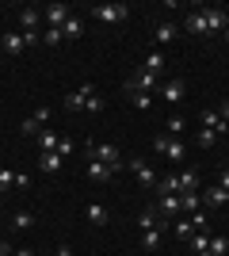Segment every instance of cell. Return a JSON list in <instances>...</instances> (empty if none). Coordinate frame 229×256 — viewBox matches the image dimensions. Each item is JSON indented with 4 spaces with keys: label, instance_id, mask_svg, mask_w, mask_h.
<instances>
[{
    "label": "cell",
    "instance_id": "obj_3",
    "mask_svg": "<svg viewBox=\"0 0 229 256\" xmlns=\"http://www.w3.org/2000/svg\"><path fill=\"white\" fill-rule=\"evenodd\" d=\"M88 12H92V20H99V23H122L130 16L126 4H96V8H88Z\"/></svg>",
    "mask_w": 229,
    "mask_h": 256
},
{
    "label": "cell",
    "instance_id": "obj_2",
    "mask_svg": "<svg viewBox=\"0 0 229 256\" xmlns=\"http://www.w3.org/2000/svg\"><path fill=\"white\" fill-rule=\"evenodd\" d=\"M88 160H103V164H111L115 172H122V168H126V164H122L119 146H92V142H88Z\"/></svg>",
    "mask_w": 229,
    "mask_h": 256
},
{
    "label": "cell",
    "instance_id": "obj_16",
    "mask_svg": "<svg viewBox=\"0 0 229 256\" xmlns=\"http://www.w3.org/2000/svg\"><path fill=\"white\" fill-rule=\"evenodd\" d=\"M84 218H88L92 226H107V222H111V214H107V206H103V203H88V206H84Z\"/></svg>",
    "mask_w": 229,
    "mask_h": 256
},
{
    "label": "cell",
    "instance_id": "obj_17",
    "mask_svg": "<svg viewBox=\"0 0 229 256\" xmlns=\"http://www.w3.org/2000/svg\"><path fill=\"white\" fill-rule=\"evenodd\" d=\"M164 65H168V62H164V54L161 50H149V54H145V62H142V69H145V73L164 76Z\"/></svg>",
    "mask_w": 229,
    "mask_h": 256
},
{
    "label": "cell",
    "instance_id": "obj_1",
    "mask_svg": "<svg viewBox=\"0 0 229 256\" xmlns=\"http://www.w3.org/2000/svg\"><path fill=\"white\" fill-rule=\"evenodd\" d=\"M153 150L161 153V157H168L172 164H180V160L187 157V146L180 138H168V134H157V138H153Z\"/></svg>",
    "mask_w": 229,
    "mask_h": 256
},
{
    "label": "cell",
    "instance_id": "obj_37",
    "mask_svg": "<svg viewBox=\"0 0 229 256\" xmlns=\"http://www.w3.org/2000/svg\"><path fill=\"white\" fill-rule=\"evenodd\" d=\"M184 126H187V122H184L180 115H172V118H168V134H176V138L184 134Z\"/></svg>",
    "mask_w": 229,
    "mask_h": 256
},
{
    "label": "cell",
    "instance_id": "obj_43",
    "mask_svg": "<svg viewBox=\"0 0 229 256\" xmlns=\"http://www.w3.org/2000/svg\"><path fill=\"white\" fill-rule=\"evenodd\" d=\"M57 256H73V248H69V245H57Z\"/></svg>",
    "mask_w": 229,
    "mask_h": 256
},
{
    "label": "cell",
    "instance_id": "obj_7",
    "mask_svg": "<svg viewBox=\"0 0 229 256\" xmlns=\"http://www.w3.org/2000/svg\"><path fill=\"white\" fill-rule=\"evenodd\" d=\"M207 34H226L229 31V12L226 8H207Z\"/></svg>",
    "mask_w": 229,
    "mask_h": 256
},
{
    "label": "cell",
    "instance_id": "obj_30",
    "mask_svg": "<svg viewBox=\"0 0 229 256\" xmlns=\"http://www.w3.org/2000/svg\"><path fill=\"white\" fill-rule=\"evenodd\" d=\"M80 31H84V23L76 20V16H69L65 27H61V34H65V38H80Z\"/></svg>",
    "mask_w": 229,
    "mask_h": 256
},
{
    "label": "cell",
    "instance_id": "obj_31",
    "mask_svg": "<svg viewBox=\"0 0 229 256\" xmlns=\"http://www.w3.org/2000/svg\"><path fill=\"white\" fill-rule=\"evenodd\" d=\"M207 256H229V241H226V237H210Z\"/></svg>",
    "mask_w": 229,
    "mask_h": 256
},
{
    "label": "cell",
    "instance_id": "obj_13",
    "mask_svg": "<svg viewBox=\"0 0 229 256\" xmlns=\"http://www.w3.org/2000/svg\"><path fill=\"white\" fill-rule=\"evenodd\" d=\"M157 210H161V218L176 222V218H180V195H161V199H157Z\"/></svg>",
    "mask_w": 229,
    "mask_h": 256
},
{
    "label": "cell",
    "instance_id": "obj_14",
    "mask_svg": "<svg viewBox=\"0 0 229 256\" xmlns=\"http://www.w3.org/2000/svg\"><path fill=\"white\" fill-rule=\"evenodd\" d=\"M34 142H38V153H57V142H61V134H54V130L46 126L34 134Z\"/></svg>",
    "mask_w": 229,
    "mask_h": 256
},
{
    "label": "cell",
    "instance_id": "obj_36",
    "mask_svg": "<svg viewBox=\"0 0 229 256\" xmlns=\"http://www.w3.org/2000/svg\"><path fill=\"white\" fill-rule=\"evenodd\" d=\"M11 188H15V172H11V168H0V195L11 192Z\"/></svg>",
    "mask_w": 229,
    "mask_h": 256
},
{
    "label": "cell",
    "instance_id": "obj_28",
    "mask_svg": "<svg viewBox=\"0 0 229 256\" xmlns=\"http://www.w3.org/2000/svg\"><path fill=\"white\" fill-rule=\"evenodd\" d=\"M31 226H34V214H31V210L11 214V230H31Z\"/></svg>",
    "mask_w": 229,
    "mask_h": 256
},
{
    "label": "cell",
    "instance_id": "obj_21",
    "mask_svg": "<svg viewBox=\"0 0 229 256\" xmlns=\"http://www.w3.org/2000/svg\"><path fill=\"white\" fill-rule=\"evenodd\" d=\"M19 23H23V31H38V23H42V8H23L19 12Z\"/></svg>",
    "mask_w": 229,
    "mask_h": 256
},
{
    "label": "cell",
    "instance_id": "obj_34",
    "mask_svg": "<svg viewBox=\"0 0 229 256\" xmlns=\"http://www.w3.org/2000/svg\"><path fill=\"white\" fill-rule=\"evenodd\" d=\"M19 130H23V134H38V130H46V126H42V118H38V115H27Z\"/></svg>",
    "mask_w": 229,
    "mask_h": 256
},
{
    "label": "cell",
    "instance_id": "obj_6",
    "mask_svg": "<svg viewBox=\"0 0 229 256\" xmlns=\"http://www.w3.org/2000/svg\"><path fill=\"white\" fill-rule=\"evenodd\" d=\"M126 168H130V176L142 184V188H157V172H153L142 157H130V160H126Z\"/></svg>",
    "mask_w": 229,
    "mask_h": 256
},
{
    "label": "cell",
    "instance_id": "obj_27",
    "mask_svg": "<svg viewBox=\"0 0 229 256\" xmlns=\"http://www.w3.org/2000/svg\"><path fill=\"white\" fill-rule=\"evenodd\" d=\"M191 248H195L199 256H207V248H210V234H207V230H199V234H191Z\"/></svg>",
    "mask_w": 229,
    "mask_h": 256
},
{
    "label": "cell",
    "instance_id": "obj_45",
    "mask_svg": "<svg viewBox=\"0 0 229 256\" xmlns=\"http://www.w3.org/2000/svg\"><path fill=\"white\" fill-rule=\"evenodd\" d=\"M15 256H34V252H31V248H19V252H15Z\"/></svg>",
    "mask_w": 229,
    "mask_h": 256
},
{
    "label": "cell",
    "instance_id": "obj_33",
    "mask_svg": "<svg viewBox=\"0 0 229 256\" xmlns=\"http://www.w3.org/2000/svg\"><path fill=\"white\" fill-rule=\"evenodd\" d=\"M172 230H176V237H191V234H195L191 218H176V222H172Z\"/></svg>",
    "mask_w": 229,
    "mask_h": 256
},
{
    "label": "cell",
    "instance_id": "obj_11",
    "mask_svg": "<svg viewBox=\"0 0 229 256\" xmlns=\"http://www.w3.org/2000/svg\"><path fill=\"white\" fill-rule=\"evenodd\" d=\"M69 16H73V8H69V4H50V8H42V20L50 23V27H65Z\"/></svg>",
    "mask_w": 229,
    "mask_h": 256
},
{
    "label": "cell",
    "instance_id": "obj_32",
    "mask_svg": "<svg viewBox=\"0 0 229 256\" xmlns=\"http://www.w3.org/2000/svg\"><path fill=\"white\" fill-rule=\"evenodd\" d=\"M195 146H203V150H210V146H218V134L203 126V130H199V134H195Z\"/></svg>",
    "mask_w": 229,
    "mask_h": 256
},
{
    "label": "cell",
    "instance_id": "obj_26",
    "mask_svg": "<svg viewBox=\"0 0 229 256\" xmlns=\"http://www.w3.org/2000/svg\"><path fill=\"white\" fill-rule=\"evenodd\" d=\"M184 27H187L191 34H207V16H203V12H191Z\"/></svg>",
    "mask_w": 229,
    "mask_h": 256
},
{
    "label": "cell",
    "instance_id": "obj_42",
    "mask_svg": "<svg viewBox=\"0 0 229 256\" xmlns=\"http://www.w3.org/2000/svg\"><path fill=\"white\" fill-rule=\"evenodd\" d=\"M218 188H222V192H229V168H226V172L218 176Z\"/></svg>",
    "mask_w": 229,
    "mask_h": 256
},
{
    "label": "cell",
    "instance_id": "obj_41",
    "mask_svg": "<svg viewBox=\"0 0 229 256\" xmlns=\"http://www.w3.org/2000/svg\"><path fill=\"white\" fill-rule=\"evenodd\" d=\"M15 188H31V176H27V172H15Z\"/></svg>",
    "mask_w": 229,
    "mask_h": 256
},
{
    "label": "cell",
    "instance_id": "obj_12",
    "mask_svg": "<svg viewBox=\"0 0 229 256\" xmlns=\"http://www.w3.org/2000/svg\"><path fill=\"white\" fill-rule=\"evenodd\" d=\"M203 195V203H207V210H218V206H229V192H222L218 184H210L207 192H199Z\"/></svg>",
    "mask_w": 229,
    "mask_h": 256
},
{
    "label": "cell",
    "instance_id": "obj_24",
    "mask_svg": "<svg viewBox=\"0 0 229 256\" xmlns=\"http://www.w3.org/2000/svg\"><path fill=\"white\" fill-rule=\"evenodd\" d=\"M153 192H157V195H180V180H176V172H172V176H161Z\"/></svg>",
    "mask_w": 229,
    "mask_h": 256
},
{
    "label": "cell",
    "instance_id": "obj_23",
    "mask_svg": "<svg viewBox=\"0 0 229 256\" xmlns=\"http://www.w3.org/2000/svg\"><path fill=\"white\" fill-rule=\"evenodd\" d=\"M176 180H180V192H199V172H195V168L176 172Z\"/></svg>",
    "mask_w": 229,
    "mask_h": 256
},
{
    "label": "cell",
    "instance_id": "obj_4",
    "mask_svg": "<svg viewBox=\"0 0 229 256\" xmlns=\"http://www.w3.org/2000/svg\"><path fill=\"white\" fill-rule=\"evenodd\" d=\"M161 80H164V76L138 69V73H134L130 80H126V92H130V96H134V92H149V96H153V88H161Z\"/></svg>",
    "mask_w": 229,
    "mask_h": 256
},
{
    "label": "cell",
    "instance_id": "obj_38",
    "mask_svg": "<svg viewBox=\"0 0 229 256\" xmlns=\"http://www.w3.org/2000/svg\"><path fill=\"white\" fill-rule=\"evenodd\" d=\"M84 111H88V115H99V111H103V96H92L84 104Z\"/></svg>",
    "mask_w": 229,
    "mask_h": 256
},
{
    "label": "cell",
    "instance_id": "obj_39",
    "mask_svg": "<svg viewBox=\"0 0 229 256\" xmlns=\"http://www.w3.org/2000/svg\"><path fill=\"white\" fill-rule=\"evenodd\" d=\"M34 42H42V34L38 31H23V46H34Z\"/></svg>",
    "mask_w": 229,
    "mask_h": 256
},
{
    "label": "cell",
    "instance_id": "obj_20",
    "mask_svg": "<svg viewBox=\"0 0 229 256\" xmlns=\"http://www.w3.org/2000/svg\"><path fill=\"white\" fill-rule=\"evenodd\" d=\"M65 157L61 153H38V172H61Z\"/></svg>",
    "mask_w": 229,
    "mask_h": 256
},
{
    "label": "cell",
    "instance_id": "obj_25",
    "mask_svg": "<svg viewBox=\"0 0 229 256\" xmlns=\"http://www.w3.org/2000/svg\"><path fill=\"white\" fill-rule=\"evenodd\" d=\"M4 50H8L11 58L27 50V46H23V31H11V34H4Z\"/></svg>",
    "mask_w": 229,
    "mask_h": 256
},
{
    "label": "cell",
    "instance_id": "obj_40",
    "mask_svg": "<svg viewBox=\"0 0 229 256\" xmlns=\"http://www.w3.org/2000/svg\"><path fill=\"white\" fill-rule=\"evenodd\" d=\"M57 153H61V157H69V153H73V138H61V142H57Z\"/></svg>",
    "mask_w": 229,
    "mask_h": 256
},
{
    "label": "cell",
    "instance_id": "obj_22",
    "mask_svg": "<svg viewBox=\"0 0 229 256\" xmlns=\"http://www.w3.org/2000/svg\"><path fill=\"white\" fill-rule=\"evenodd\" d=\"M164 241V230H142V248L145 252H157Z\"/></svg>",
    "mask_w": 229,
    "mask_h": 256
},
{
    "label": "cell",
    "instance_id": "obj_35",
    "mask_svg": "<svg viewBox=\"0 0 229 256\" xmlns=\"http://www.w3.org/2000/svg\"><path fill=\"white\" fill-rule=\"evenodd\" d=\"M130 104L138 107V111H149V107H153V96H149V92H134Z\"/></svg>",
    "mask_w": 229,
    "mask_h": 256
},
{
    "label": "cell",
    "instance_id": "obj_18",
    "mask_svg": "<svg viewBox=\"0 0 229 256\" xmlns=\"http://www.w3.org/2000/svg\"><path fill=\"white\" fill-rule=\"evenodd\" d=\"M203 210V195L199 192H180V214H195Z\"/></svg>",
    "mask_w": 229,
    "mask_h": 256
},
{
    "label": "cell",
    "instance_id": "obj_5",
    "mask_svg": "<svg viewBox=\"0 0 229 256\" xmlns=\"http://www.w3.org/2000/svg\"><path fill=\"white\" fill-rule=\"evenodd\" d=\"M157 92H161V100H164V104H180V100L187 96V84L180 80V76H164Z\"/></svg>",
    "mask_w": 229,
    "mask_h": 256
},
{
    "label": "cell",
    "instance_id": "obj_44",
    "mask_svg": "<svg viewBox=\"0 0 229 256\" xmlns=\"http://www.w3.org/2000/svg\"><path fill=\"white\" fill-rule=\"evenodd\" d=\"M11 252V248H8V241H0V256H8Z\"/></svg>",
    "mask_w": 229,
    "mask_h": 256
},
{
    "label": "cell",
    "instance_id": "obj_29",
    "mask_svg": "<svg viewBox=\"0 0 229 256\" xmlns=\"http://www.w3.org/2000/svg\"><path fill=\"white\" fill-rule=\"evenodd\" d=\"M61 42H65L61 27H46V31H42V46H61Z\"/></svg>",
    "mask_w": 229,
    "mask_h": 256
},
{
    "label": "cell",
    "instance_id": "obj_46",
    "mask_svg": "<svg viewBox=\"0 0 229 256\" xmlns=\"http://www.w3.org/2000/svg\"><path fill=\"white\" fill-rule=\"evenodd\" d=\"M222 38H226V46H229V31H226V34H222Z\"/></svg>",
    "mask_w": 229,
    "mask_h": 256
},
{
    "label": "cell",
    "instance_id": "obj_47",
    "mask_svg": "<svg viewBox=\"0 0 229 256\" xmlns=\"http://www.w3.org/2000/svg\"><path fill=\"white\" fill-rule=\"evenodd\" d=\"M0 50H4V34H0Z\"/></svg>",
    "mask_w": 229,
    "mask_h": 256
},
{
    "label": "cell",
    "instance_id": "obj_19",
    "mask_svg": "<svg viewBox=\"0 0 229 256\" xmlns=\"http://www.w3.org/2000/svg\"><path fill=\"white\" fill-rule=\"evenodd\" d=\"M153 42L157 46H168V42H176V23H157V31H153Z\"/></svg>",
    "mask_w": 229,
    "mask_h": 256
},
{
    "label": "cell",
    "instance_id": "obj_15",
    "mask_svg": "<svg viewBox=\"0 0 229 256\" xmlns=\"http://www.w3.org/2000/svg\"><path fill=\"white\" fill-rule=\"evenodd\" d=\"M203 126L214 130V134H229V122L218 115V111H214V107H207V111H203Z\"/></svg>",
    "mask_w": 229,
    "mask_h": 256
},
{
    "label": "cell",
    "instance_id": "obj_9",
    "mask_svg": "<svg viewBox=\"0 0 229 256\" xmlns=\"http://www.w3.org/2000/svg\"><path fill=\"white\" fill-rule=\"evenodd\" d=\"M138 226H142V230H168V218H161V210H157V206H145L142 214H138Z\"/></svg>",
    "mask_w": 229,
    "mask_h": 256
},
{
    "label": "cell",
    "instance_id": "obj_8",
    "mask_svg": "<svg viewBox=\"0 0 229 256\" xmlns=\"http://www.w3.org/2000/svg\"><path fill=\"white\" fill-rule=\"evenodd\" d=\"M92 96H96V88L84 84V88H76V92H69V96L61 100V107H65V111H84V104H88Z\"/></svg>",
    "mask_w": 229,
    "mask_h": 256
},
{
    "label": "cell",
    "instance_id": "obj_10",
    "mask_svg": "<svg viewBox=\"0 0 229 256\" xmlns=\"http://www.w3.org/2000/svg\"><path fill=\"white\" fill-rule=\"evenodd\" d=\"M84 172H88V180H92V184H107V180H115V168H111V164H103V160H88Z\"/></svg>",
    "mask_w": 229,
    "mask_h": 256
}]
</instances>
